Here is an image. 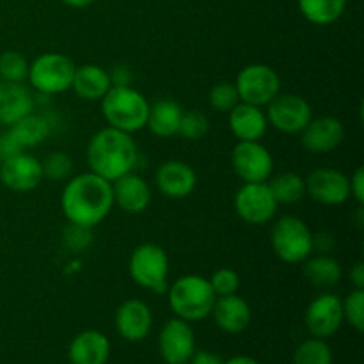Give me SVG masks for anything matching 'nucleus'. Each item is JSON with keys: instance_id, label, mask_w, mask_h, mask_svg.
Masks as SVG:
<instances>
[{"instance_id": "6e6552de", "label": "nucleus", "mask_w": 364, "mask_h": 364, "mask_svg": "<svg viewBox=\"0 0 364 364\" xmlns=\"http://www.w3.org/2000/svg\"><path fill=\"white\" fill-rule=\"evenodd\" d=\"M235 87L242 103L265 107L279 95L281 78L277 71L267 64H249L237 75Z\"/></svg>"}, {"instance_id": "c756f323", "label": "nucleus", "mask_w": 364, "mask_h": 364, "mask_svg": "<svg viewBox=\"0 0 364 364\" xmlns=\"http://www.w3.org/2000/svg\"><path fill=\"white\" fill-rule=\"evenodd\" d=\"M291 364H333V352L323 340L309 338L295 348Z\"/></svg>"}, {"instance_id": "c9c22d12", "label": "nucleus", "mask_w": 364, "mask_h": 364, "mask_svg": "<svg viewBox=\"0 0 364 364\" xmlns=\"http://www.w3.org/2000/svg\"><path fill=\"white\" fill-rule=\"evenodd\" d=\"M208 281H210V287H212L213 294H215L217 297L233 295V294H237L238 288H240V276L237 274V270L228 269V267L215 270Z\"/></svg>"}, {"instance_id": "e433bc0d", "label": "nucleus", "mask_w": 364, "mask_h": 364, "mask_svg": "<svg viewBox=\"0 0 364 364\" xmlns=\"http://www.w3.org/2000/svg\"><path fill=\"white\" fill-rule=\"evenodd\" d=\"M91 242V228L71 224L64 230V244L73 251H84Z\"/></svg>"}, {"instance_id": "a878e982", "label": "nucleus", "mask_w": 364, "mask_h": 364, "mask_svg": "<svg viewBox=\"0 0 364 364\" xmlns=\"http://www.w3.org/2000/svg\"><path fill=\"white\" fill-rule=\"evenodd\" d=\"M50 130H52V123L48 121V117L36 112L27 114L9 127L11 135L23 149L41 144L50 135Z\"/></svg>"}, {"instance_id": "aec40b11", "label": "nucleus", "mask_w": 364, "mask_h": 364, "mask_svg": "<svg viewBox=\"0 0 364 364\" xmlns=\"http://www.w3.org/2000/svg\"><path fill=\"white\" fill-rule=\"evenodd\" d=\"M217 327L228 334H240L251 323V306L240 295H224L213 302L212 313Z\"/></svg>"}, {"instance_id": "9b49d317", "label": "nucleus", "mask_w": 364, "mask_h": 364, "mask_svg": "<svg viewBox=\"0 0 364 364\" xmlns=\"http://www.w3.org/2000/svg\"><path fill=\"white\" fill-rule=\"evenodd\" d=\"M265 114L269 124L284 134H301L313 119L311 105L297 95H277Z\"/></svg>"}, {"instance_id": "4468645a", "label": "nucleus", "mask_w": 364, "mask_h": 364, "mask_svg": "<svg viewBox=\"0 0 364 364\" xmlns=\"http://www.w3.org/2000/svg\"><path fill=\"white\" fill-rule=\"evenodd\" d=\"M343 323L341 299L333 294H322L309 302L306 309V327L313 338L326 340L336 334Z\"/></svg>"}, {"instance_id": "2eb2a0df", "label": "nucleus", "mask_w": 364, "mask_h": 364, "mask_svg": "<svg viewBox=\"0 0 364 364\" xmlns=\"http://www.w3.org/2000/svg\"><path fill=\"white\" fill-rule=\"evenodd\" d=\"M41 162L27 153H18L0 162V181L13 192H31L41 183Z\"/></svg>"}, {"instance_id": "39448f33", "label": "nucleus", "mask_w": 364, "mask_h": 364, "mask_svg": "<svg viewBox=\"0 0 364 364\" xmlns=\"http://www.w3.org/2000/svg\"><path fill=\"white\" fill-rule=\"evenodd\" d=\"M128 272L135 284L156 295L166 294L169 288V258L156 244H142L135 247L128 262Z\"/></svg>"}, {"instance_id": "0eeeda50", "label": "nucleus", "mask_w": 364, "mask_h": 364, "mask_svg": "<svg viewBox=\"0 0 364 364\" xmlns=\"http://www.w3.org/2000/svg\"><path fill=\"white\" fill-rule=\"evenodd\" d=\"M75 64L64 53H41L28 64V82L41 95H60L71 89L75 75Z\"/></svg>"}, {"instance_id": "4be33fe9", "label": "nucleus", "mask_w": 364, "mask_h": 364, "mask_svg": "<svg viewBox=\"0 0 364 364\" xmlns=\"http://www.w3.org/2000/svg\"><path fill=\"white\" fill-rule=\"evenodd\" d=\"M71 364H105L110 358V341L100 331H82L68 348Z\"/></svg>"}, {"instance_id": "c85d7f7f", "label": "nucleus", "mask_w": 364, "mask_h": 364, "mask_svg": "<svg viewBox=\"0 0 364 364\" xmlns=\"http://www.w3.org/2000/svg\"><path fill=\"white\" fill-rule=\"evenodd\" d=\"M274 198L283 205H294L306 196V180L297 173H281L269 183Z\"/></svg>"}, {"instance_id": "dca6fc26", "label": "nucleus", "mask_w": 364, "mask_h": 364, "mask_svg": "<svg viewBox=\"0 0 364 364\" xmlns=\"http://www.w3.org/2000/svg\"><path fill=\"white\" fill-rule=\"evenodd\" d=\"M345 139V128L343 123L336 117L322 116L311 119L308 127L301 132V144L302 148L308 149L309 153L315 155H322V153H331Z\"/></svg>"}, {"instance_id": "f704fd0d", "label": "nucleus", "mask_w": 364, "mask_h": 364, "mask_svg": "<svg viewBox=\"0 0 364 364\" xmlns=\"http://www.w3.org/2000/svg\"><path fill=\"white\" fill-rule=\"evenodd\" d=\"M208 102L219 112H230L233 107H237L240 103V96H238L235 84H231V82H220V84L212 87V91L208 95Z\"/></svg>"}, {"instance_id": "ddd939ff", "label": "nucleus", "mask_w": 364, "mask_h": 364, "mask_svg": "<svg viewBox=\"0 0 364 364\" xmlns=\"http://www.w3.org/2000/svg\"><path fill=\"white\" fill-rule=\"evenodd\" d=\"M159 352L166 364H188L196 352V336L191 323L173 318L159 334Z\"/></svg>"}, {"instance_id": "b1692460", "label": "nucleus", "mask_w": 364, "mask_h": 364, "mask_svg": "<svg viewBox=\"0 0 364 364\" xmlns=\"http://www.w3.org/2000/svg\"><path fill=\"white\" fill-rule=\"evenodd\" d=\"M228 114H230V128L238 141H259L267 134L269 121L262 107L240 102Z\"/></svg>"}, {"instance_id": "a211bd4d", "label": "nucleus", "mask_w": 364, "mask_h": 364, "mask_svg": "<svg viewBox=\"0 0 364 364\" xmlns=\"http://www.w3.org/2000/svg\"><path fill=\"white\" fill-rule=\"evenodd\" d=\"M153 326V313L144 301L130 299L116 311V329L123 340L142 341Z\"/></svg>"}, {"instance_id": "79ce46f5", "label": "nucleus", "mask_w": 364, "mask_h": 364, "mask_svg": "<svg viewBox=\"0 0 364 364\" xmlns=\"http://www.w3.org/2000/svg\"><path fill=\"white\" fill-rule=\"evenodd\" d=\"M350 281L354 288H364V263L358 262L350 269Z\"/></svg>"}, {"instance_id": "c03bdc74", "label": "nucleus", "mask_w": 364, "mask_h": 364, "mask_svg": "<svg viewBox=\"0 0 364 364\" xmlns=\"http://www.w3.org/2000/svg\"><path fill=\"white\" fill-rule=\"evenodd\" d=\"M63 2L70 7H87L91 6L95 0H63Z\"/></svg>"}, {"instance_id": "1a4fd4ad", "label": "nucleus", "mask_w": 364, "mask_h": 364, "mask_svg": "<svg viewBox=\"0 0 364 364\" xmlns=\"http://www.w3.org/2000/svg\"><path fill=\"white\" fill-rule=\"evenodd\" d=\"M231 166L244 183H263L272 176L274 159L259 141H238L231 153Z\"/></svg>"}, {"instance_id": "412c9836", "label": "nucleus", "mask_w": 364, "mask_h": 364, "mask_svg": "<svg viewBox=\"0 0 364 364\" xmlns=\"http://www.w3.org/2000/svg\"><path fill=\"white\" fill-rule=\"evenodd\" d=\"M31 112H34V96L27 85L0 78V123L11 127Z\"/></svg>"}, {"instance_id": "f03ea898", "label": "nucleus", "mask_w": 364, "mask_h": 364, "mask_svg": "<svg viewBox=\"0 0 364 364\" xmlns=\"http://www.w3.org/2000/svg\"><path fill=\"white\" fill-rule=\"evenodd\" d=\"M85 156L91 173L112 183L132 173L137 162V146L130 134L107 127L92 135Z\"/></svg>"}, {"instance_id": "37998d69", "label": "nucleus", "mask_w": 364, "mask_h": 364, "mask_svg": "<svg viewBox=\"0 0 364 364\" xmlns=\"http://www.w3.org/2000/svg\"><path fill=\"white\" fill-rule=\"evenodd\" d=\"M223 364H259L256 359L249 358V355H235V358L228 359V361H224Z\"/></svg>"}, {"instance_id": "a18cd8bd", "label": "nucleus", "mask_w": 364, "mask_h": 364, "mask_svg": "<svg viewBox=\"0 0 364 364\" xmlns=\"http://www.w3.org/2000/svg\"><path fill=\"white\" fill-rule=\"evenodd\" d=\"M188 364H191V363H188Z\"/></svg>"}, {"instance_id": "f3484780", "label": "nucleus", "mask_w": 364, "mask_h": 364, "mask_svg": "<svg viewBox=\"0 0 364 364\" xmlns=\"http://www.w3.org/2000/svg\"><path fill=\"white\" fill-rule=\"evenodd\" d=\"M155 181L166 198L185 199L196 191L198 176L188 164L181 160H169L156 169Z\"/></svg>"}, {"instance_id": "9d476101", "label": "nucleus", "mask_w": 364, "mask_h": 364, "mask_svg": "<svg viewBox=\"0 0 364 364\" xmlns=\"http://www.w3.org/2000/svg\"><path fill=\"white\" fill-rule=\"evenodd\" d=\"M279 203L274 198L269 183H244L235 196V210L238 217L252 226L270 223Z\"/></svg>"}, {"instance_id": "4c0bfd02", "label": "nucleus", "mask_w": 364, "mask_h": 364, "mask_svg": "<svg viewBox=\"0 0 364 364\" xmlns=\"http://www.w3.org/2000/svg\"><path fill=\"white\" fill-rule=\"evenodd\" d=\"M21 151H23V148L14 141V137L11 135L9 130L0 134V162H4L6 159H9V156L13 155H18V153Z\"/></svg>"}, {"instance_id": "20e7f679", "label": "nucleus", "mask_w": 364, "mask_h": 364, "mask_svg": "<svg viewBox=\"0 0 364 364\" xmlns=\"http://www.w3.org/2000/svg\"><path fill=\"white\" fill-rule=\"evenodd\" d=\"M102 112L109 127L134 134L146 128L149 102L132 85L110 87V91L102 98Z\"/></svg>"}, {"instance_id": "7c9ffc66", "label": "nucleus", "mask_w": 364, "mask_h": 364, "mask_svg": "<svg viewBox=\"0 0 364 364\" xmlns=\"http://www.w3.org/2000/svg\"><path fill=\"white\" fill-rule=\"evenodd\" d=\"M28 77V63L20 52L7 50L0 53V78L7 82H25Z\"/></svg>"}, {"instance_id": "2f4dec72", "label": "nucleus", "mask_w": 364, "mask_h": 364, "mask_svg": "<svg viewBox=\"0 0 364 364\" xmlns=\"http://www.w3.org/2000/svg\"><path fill=\"white\" fill-rule=\"evenodd\" d=\"M210 130V121L199 110H187L181 114L180 127H178V134L187 141H201Z\"/></svg>"}, {"instance_id": "6ab92c4d", "label": "nucleus", "mask_w": 364, "mask_h": 364, "mask_svg": "<svg viewBox=\"0 0 364 364\" xmlns=\"http://www.w3.org/2000/svg\"><path fill=\"white\" fill-rule=\"evenodd\" d=\"M114 205L127 213H142L151 203V188L142 176L128 173L112 181Z\"/></svg>"}, {"instance_id": "473e14b6", "label": "nucleus", "mask_w": 364, "mask_h": 364, "mask_svg": "<svg viewBox=\"0 0 364 364\" xmlns=\"http://www.w3.org/2000/svg\"><path fill=\"white\" fill-rule=\"evenodd\" d=\"M343 308V320H347L358 333L364 331V288H354L347 295L345 301H341Z\"/></svg>"}, {"instance_id": "72a5a7b5", "label": "nucleus", "mask_w": 364, "mask_h": 364, "mask_svg": "<svg viewBox=\"0 0 364 364\" xmlns=\"http://www.w3.org/2000/svg\"><path fill=\"white\" fill-rule=\"evenodd\" d=\"M43 178H48L52 181H64L70 178L71 171H73V162H71L70 155L63 151L50 153L45 160L41 162Z\"/></svg>"}, {"instance_id": "f257e3e1", "label": "nucleus", "mask_w": 364, "mask_h": 364, "mask_svg": "<svg viewBox=\"0 0 364 364\" xmlns=\"http://www.w3.org/2000/svg\"><path fill=\"white\" fill-rule=\"evenodd\" d=\"M112 206V183L91 171L71 178L60 196V208L68 223L91 230L109 215Z\"/></svg>"}, {"instance_id": "393cba45", "label": "nucleus", "mask_w": 364, "mask_h": 364, "mask_svg": "<svg viewBox=\"0 0 364 364\" xmlns=\"http://www.w3.org/2000/svg\"><path fill=\"white\" fill-rule=\"evenodd\" d=\"M181 114H183V109H181L174 100H159V102H155L153 105H149L146 128H148L155 137L169 139L178 134Z\"/></svg>"}, {"instance_id": "cd10ccee", "label": "nucleus", "mask_w": 364, "mask_h": 364, "mask_svg": "<svg viewBox=\"0 0 364 364\" xmlns=\"http://www.w3.org/2000/svg\"><path fill=\"white\" fill-rule=\"evenodd\" d=\"M347 7V0H299L302 16L313 25H331L338 21Z\"/></svg>"}, {"instance_id": "58836bf2", "label": "nucleus", "mask_w": 364, "mask_h": 364, "mask_svg": "<svg viewBox=\"0 0 364 364\" xmlns=\"http://www.w3.org/2000/svg\"><path fill=\"white\" fill-rule=\"evenodd\" d=\"M110 75V82H112V87H127V85L132 84V70L124 64H116L112 70L109 71Z\"/></svg>"}, {"instance_id": "a19ab883", "label": "nucleus", "mask_w": 364, "mask_h": 364, "mask_svg": "<svg viewBox=\"0 0 364 364\" xmlns=\"http://www.w3.org/2000/svg\"><path fill=\"white\" fill-rule=\"evenodd\" d=\"M224 361L217 354H212V352H194L192 355L191 364H223Z\"/></svg>"}, {"instance_id": "423d86ee", "label": "nucleus", "mask_w": 364, "mask_h": 364, "mask_svg": "<svg viewBox=\"0 0 364 364\" xmlns=\"http://www.w3.org/2000/svg\"><path fill=\"white\" fill-rule=\"evenodd\" d=\"M270 242L276 256L284 263H302L313 255L311 230L295 215H284L274 224Z\"/></svg>"}, {"instance_id": "bb28decb", "label": "nucleus", "mask_w": 364, "mask_h": 364, "mask_svg": "<svg viewBox=\"0 0 364 364\" xmlns=\"http://www.w3.org/2000/svg\"><path fill=\"white\" fill-rule=\"evenodd\" d=\"M304 276L313 287L318 288H331L338 284L343 276V269H341L340 262L329 255H318L309 256L304 259Z\"/></svg>"}, {"instance_id": "f8f14e48", "label": "nucleus", "mask_w": 364, "mask_h": 364, "mask_svg": "<svg viewBox=\"0 0 364 364\" xmlns=\"http://www.w3.org/2000/svg\"><path fill=\"white\" fill-rule=\"evenodd\" d=\"M306 194L326 206L343 205L350 198V181L345 173L331 167H322L306 178Z\"/></svg>"}, {"instance_id": "ea45409f", "label": "nucleus", "mask_w": 364, "mask_h": 364, "mask_svg": "<svg viewBox=\"0 0 364 364\" xmlns=\"http://www.w3.org/2000/svg\"><path fill=\"white\" fill-rule=\"evenodd\" d=\"M350 181V196L363 205L364 203V169L363 167H358L355 173L352 174V178H348Z\"/></svg>"}, {"instance_id": "7ed1b4c3", "label": "nucleus", "mask_w": 364, "mask_h": 364, "mask_svg": "<svg viewBox=\"0 0 364 364\" xmlns=\"http://www.w3.org/2000/svg\"><path fill=\"white\" fill-rule=\"evenodd\" d=\"M169 306L176 318L185 322H199L212 313L217 295L213 294L210 281L198 274L181 276L167 288Z\"/></svg>"}, {"instance_id": "5701e85b", "label": "nucleus", "mask_w": 364, "mask_h": 364, "mask_svg": "<svg viewBox=\"0 0 364 364\" xmlns=\"http://www.w3.org/2000/svg\"><path fill=\"white\" fill-rule=\"evenodd\" d=\"M110 87H112V82H110L109 70L100 64H82L75 68L71 89L78 98L87 100V102H102Z\"/></svg>"}]
</instances>
